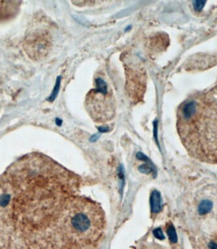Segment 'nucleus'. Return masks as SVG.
Returning <instances> with one entry per match:
<instances>
[{"label": "nucleus", "instance_id": "20e7f679", "mask_svg": "<svg viewBox=\"0 0 217 249\" xmlns=\"http://www.w3.org/2000/svg\"><path fill=\"white\" fill-rule=\"evenodd\" d=\"M95 85L96 88L87 93L86 110L96 123H106L111 121L116 113L114 94L110 86L102 77H97Z\"/></svg>", "mask_w": 217, "mask_h": 249}, {"label": "nucleus", "instance_id": "1a4fd4ad", "mask_svg": "<svg viewBox=\"0 0 217 249\" xmlns=\"http://www.w3.org/2000/svg\"><path fill=\"white\" fill-rule=\"evenodd\" d=\"M206 1H193L194 9L197 12H200L203 9L205 5Z\"/></svg>", "mask_w": 217, "mask_h": 249}, {"label": "nucleus", "instance_id": "f8f14e48", "mask_svg": "<svg viewBox=\"0 0 217 249\" xmlns=\"http://www.w3.org/2000/svg\"><path fill=\"white\" fill-rule=\"evenodd\" d=\"M99 131L101 132H105L108 131L109 128L108 127H105V126H101V127L99 128Z\"/></svg>", "mask_w": 217, "mask_h": 249}, {"label": "nucleus", "instance_id": "9b49d317", "mask_svg": "<svg viewBox=\"0 0 217 249\" xmlns=\"http://www.w3.org/2000/svg\"><path fill=\"white\" fill-rule=\"evenodd\" d=\"M140 169L141 172L145 173V174H149L152 171V167L148 164L143 165V166L140 167Z\"/></svg>", "mask_w": 217, "mask_h": 249}, {"label": "nucleus", "instance_id": "423d86ee", "mask_svg": "<svg viewBox=\"0 0 217 249\" xmlns=\"http://www.w3.org/2000/svg\"><path fill=\"white\" fill-rule=\"evenodd\" d=\"M151 212L153 213H158L161 211V196L159 191H152L151 196Z\"/></svg>", "mask_w": 217, "mask_h": 249}, {"label": "nucleus", "instance_id": "6e6552de", "mask_svg": "<svg viewBox=\"0 0 217 249\" xmlns=\"http://www.w3.org/2000/svg\"><path fill=\"white\" fill-rule=\"evenodd\" d=\"M167 234L169 236L170 240L171 242L176 243L177 242V234H176L175 229L172 224H170L167 228Z\"/></svg>", "mask_w": 217, "mask_h": 249}, {"label": "nucleus", "instance_id": "9d476101", "mask_svg": "<svg viewBox=\"0 0 217 249\" xmlns=\"http://www.w3.org/2000/svg\"><path fill=\"white\" fill-rule=\"evenodd\" d=\"M154 234L155 237L159 239V240H163L164 238L163 232L162 231L161 229H156L154 231Z\"/></svg>", "mask_w": 217, "mask_h": 249}, {"label": "nucleus", "instance_id": "7ed1b4c3", "mask_svg": "<svg viewBox=\"0 0 217 249\" xmlns=\"http://www.w3.org/2000/svg\"><path fill=\"white\" fill-rule=\"evenodd\" d=\"M177 129L188 155L206 164H216L217 99L212 91L180 106Z\"/></svg>", "mask_w": 217, "mask_h": 249}, {"label": "nucleus", "instance_id": "f03ea898", "mask_svg": "<svg viewBox=\"0 0 217 249\" xmlns=\"http://www.w3.org/2000/svg\"><path fill=\"white\" fill-rule=\"evenodd\" d=\"M105 228V214L99 204L77 194L64 200L46 225L62 249H96Z\"/></svg>", "mask_w": 217, "mask_h": 249}, {"label": "nucleus", "instance_id": "0eeeda50", "mask_svg": "<svg viewBox=\"0 0 217 249\" xmlns=\"http://www.w3.org/2000/svg\"><path fill=\"white\" fill-rule=\"evenodd\" d=\"M213 203L208 200H204L200 203L198 208L199 213L201 215H206L208 212H210L212 209Z\"/></svg>", "mask_w": 217, "mask_h": 249}, {"label": "nucleus", "instance_id": "39448f33", "mask_svg": "<svg viewBox=\"0 0 217 249\" xmlns=\"http://www.w3.org/2000/svg\"><path fill=\"white\" fill-rule=\"evenodd\" d=\"M21 4L20 1H0V22L15 17L19 11Z\"/></svg>", "mask_w": 217, "mask_h": 249}, {"label": "nucleus", "instance_id": "f257e3e1", "mask_svg": "<svg viewBox=\"0 0 217 249\" xmlns=\"http://www.w3.org/2000/svg\"><path fill=\"white\" fill-rule=\"evenodd\" d=\"M80 178L38 153L25 155L0 177V242L27 233L66 197L77 194Z\"/></svg>", "mask_w": 217, "mask_h": 249}]
</instances>
